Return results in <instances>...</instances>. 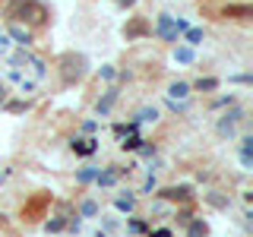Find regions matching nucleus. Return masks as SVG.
<instances>
[{
	"label": "nucleus",
	"mask_w": 253,
	"mask_h": 237,
	"mask_svg": "<svg viewBox=\"0 0 253 237\" xmlns=\"http://www.w3.org/2000/svg\"><path fill=\"white\" fill-rule=\"evenodd\" d=\"M225 16H237V19H247V16H250V6H231V10H225Z\"/></svg>",
	"instance_id": "1"
},
{
	"label": "nucleus",
	"mask_w": 253,
	"mask_h": 237,
	"mask_svg": "<svg viewBox=\"0 0 253 237\" xmlns=\"http://www.w3.org/2000/svg\"><path fill=\"white\" fill-rule=\"evenodd\" d=\"M0 92H3V89H0Z\"/></svg>",
	"instance_id": "3"
},
{
	"label": "nucleus",
	"mask_w": 253,
	"mask_h": 237,
	"mask_svg": "<svg viewBox=\"0 0 253 237\" xmlns=\"http://www.w3.org/2000/svg\"><path fill=\"white\" fill-rule=\"evenodd\" d=\"M121 3H133V0H121Z\"/></svg>",
	"instance_id": "2"
}]
</instances>
